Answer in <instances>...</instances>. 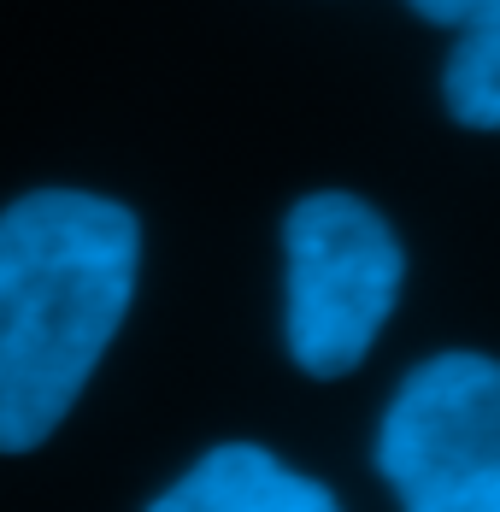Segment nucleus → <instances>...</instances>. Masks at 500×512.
<instances>
[{
	"instance_id": "obj_6",
	"label": "nucleus",
	"mask_w": 500,
	"mask_h": 512,
	"mask_svg": "<svg viewBox=\"0 0 500 512\" xmlns=\"http://www.w3.org/2000/svg\"><path fill=\"white\" fill-rule=\"evenodd\" d=\"M418 18H430V24H465L471 12H483L489 0H406Z\"/></svg>"
},
{
	"instance_id": "obj_1",
	"label": "nucleus",
	"mask_w": 500,
	"mask_h": 512,
	"mask_svg": "<svg viewBox=\"0 0 500 512\" xmlns=\"http://www.w3.org/2000/svg\"><path fill=\"white\" fill-rule=\"evenodd\" d=\"M142 265L136 212L36 189L0 212V454L42 448L118 336Z\"/></svg>"
},
{
	"instance_id": "obj_5",
	"label": "nucleus",
	"mask_w": 500,
	"mask_h": 512,
	"mask_svg": "<svg viewBox=\"0 0 500 512\" xmlns=\"http://www.w3.org/2000/svg\"><path fill=\"white\" fill-rule=\"evenodd\" d=\"M453 30H459V42H453L448 77H442L448 112L465 130H495L500 124V0H489L483 12H471Z\"/></svg>"
},
{
	"instance_id": "obj_4",
	"label": "nucleus",
	"mask_w": 500,
	"mask_h": 512,
	"mask_svg": "<svg viewBox=\"0 0 500 512\" xmlns=\"http://www.w3.org/2000/svg\"><path fill=\"white\" fill-rule=\"evenodd\" d=\"M159 512H336V495L253 442L200 454L159 501Z\"/></svg>"
},
{
	"instance_id": "obj_2",
	"label": "nucleus",
	"mask_w": 500,
	"mask_h": 512,
	"mask_svg": "<svg viewBox=\"0 0 500 512\" xmlns=\"http://www.w3.org/2000/svg\"><path fill=\"white\" fill-rule=\"evenodd\" d=\"M289 354L306 377H348L406 283V254L377 206L324 189L289 206Z\"/></svg>"
},
{
	"instance_id": "obj_3",
	"label": "nucleus",
	"mask_w": 500,
	"mask_h": 512,
	"mask_svg": "<svg viewBox=\"0 0 500 512\" xmlns=\"http://www.w3.org/2000/svg\"><path fill=\"white\" fill-rule=\"evenodd\" d=\"M377 471L412 512L500 507V371L489 354L424 359L377 430Z\"/></svg>"
}]
</instances>
